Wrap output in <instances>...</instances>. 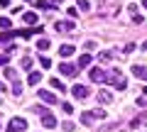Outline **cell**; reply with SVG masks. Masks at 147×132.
Listing matches in <instances>:
<instances>
[{"label": "cell", "instance_id": "31", "mask_svg": "<svg viewBox=\"0 0 147 132\" xmlns=\"http://www.w3.org/2000/svg\"><path fill=\"white\" fill-rule=\"evenodd\" d=\"M59 3H61V0H52V5H59Z\"/></svg>", "mask_w": 147, "mask_h": 132}, {"label": "cell", "instance_id": "8", "mask_svg": "<svg viewBox=\"0 0 147 132\" xmlns=\"http://www.w3.org/2000/svg\"><path fill=\"white\" fill-rule=\"evenodd\" d=\"M22 22H25L27 27H37V22H39V17H37L34 12H25V15H22Z\"/></svg>", "mask_w": 147, "mask_h": 132}, {"label": "cell", "instance_id": "17", "mask_svg": "<svg viewBox=\"0 0 147 132\" xmlns=\"http://www.w3.org/2000/svg\"><path fill=\"white\" fill-rule=\"evenodd\" d=\"M5 78H10V81H17V71L12 69V66H5Z\"/></svg>", "mask_w": 147, "mask_h": 132}, {"label": "cell", "instance_id": "2", "mask_svg": "<svg viewBox=\"0 0 147 132\" xmlns=\"http://www.w3.org/2000/svg\"><path fill=\"white\" fill-rule=\"evenodd\" d=\"M22 130H27V120L25 117H12L5 132H22Z\"/></svg>", "mask_w": 147, "mask_h": 132}, {"label": "cell", "instance_id": "19", "mask_svg": "<svg viewBox=\"0 0 147 132\" xmlns=\"http://www.w3.org/2000/svg\"><path fill=\"white\" fill-rule=\"evenodd\" d=\"M110 59H113V52H100L98 54V61H103V64H108Z\"/></svg>", "mask_w": 147, "mask_h": 132}, {"label": "cell", "instance_id": "21", "mask_svg": "<svg viewBox=\"0 0 147 132\" xmlns=\"http://www.w3.org/2000/svg\"><path fill=\"white\" fill-rule=\"evenodd\" d=\"M49 83H52V88H57V90H64V83L59 78H49Z\"/></svg>", "mask_w": 147, "mask_h": 132}, {"label": "cell", "instance_id": "4", "mask_svg": "<svg viewBox=\"0 0 147 132\" xmlns=\"http://www.w3.org/2000/svg\"><path fill=\"white\" fill-rule=\"evenodd\" d=\"M71 95L76 98V101H86V98H88V88L81 86V83H76V86L71 88Z\"/></svg>", "mask_w": 147, "mask_h": 132}, {"label": "cell", "instance_id": "6", "mask_svg": "<svg viewBox=\"0 0 147 132\" xmlns=\"http://www.w3.org/2000/svg\"><path fill=\"white\" fill-rule=\"evenodd\" d=\"M88 76H91L93 83H103V81H105V71H100V69H91Z\"/></svg>", "mask_w": 147, "mask_h": 132}, {"label": "cell", "instance_id": "18", "mask_svg": "<svg viewBox=\"0 0 147 132\" xmlns=\"http://www.w3.org/2000/svg\"><path fill=\"white\" fill-rule=\"evenodd\" d=\"M12 95H15V98L22 95V83H20V81H12Z\"/></svg>", "mask_w": 147, "mask_h": 132}, {"label": "cell", "instance_id": "13", "mask_svg": "<svg viewBox=\"0 0 147 132\" xmlns=\"http://www.w3.org/2000/svg\"><path fill=\"white\" fill-rule=\"evenodd\" d=\"M39 81H42V74H39V71H30V76H27V83H30V86H37Z\"/></svg>", "mask_w": 147, "mask_h": 132}, {"label": "cell", "instance_id": "23", "mask_svg": "<svg viewBox=\"0 0 147 132\" xmlns=\"http://www.w3.org/2000/svg\"><path fill=\"white\" fill-rule=\"evenodd\" d=\"M61 127H64V132H74V127H76V125H74V122H61Z\"/></svg>", "mask_w": 147, "mask_h": 132}, {"label": "cell", "instance_id": "26", "mask_svg": "<svg viewBox=\"0 0 147 132\" xmlns=\"http://www.w3.org/2000/svg\"><path fill=\"white\" fill-rule=\"evenodd\" d=\"M7 61H10V56L7 54H0V66H7Z\"/></svg>", "mask_w": 147, "mask_h": 132}, {"label": "cell", "instance_id": "11", "mask_svg": "<svg viewBox=\"0 0 147 132\" xmlns=\"http://www.w3.org/2000/svg\"><path fill=\"white\" fill-rule=\"evenodd\" d=\"M132 76H137V78L147 81V69H145V66H140V64H135V66H132Z\"/></svg>", "mask_w": 147, "mask_h": 132}, {"label": "cell", "instance_id": "29", "mask_svg": "<svg viewBox=\"0 0 147 132\" xmlns=\"http://www.w3.org/2000/svg\"><path fill=\"white\" fill-rule=\"evenodd\" d=\"M137 105H140V108H145V105H147V98H140V101H137Z\"/></svg>", "mask_w": 147, "mask_h": 132}, {"label": "cell", "instance_id": "20", "mask_svg": "<svg viewBox=\"0 0 147 132\" xmlns=\"http://www.w3.org/2000/svg\"><path fill=\"white\" fill-rule=\"evenodd\" d=\"M10 27H12L10 17H0V29H10Z\"/></svg>", "mask_w": 147, "mask_h": 132}, {"label": "cell", "instance_id": "32", "mask_svg": "<svg viewBox=\"0 0 147 132\" xmlns=\"http://www.w3.org/2000/svg\"><path fill=\"white\" fill-rule=\"evenodd\" d=\"M142 7H145V10H147V0H142Z\"/></svg>", "mask_w": 147, "mask_h": 132}, {"label": "cell", "instance_id": "10", "mask_svg": "<svg viewBox=\"0 0 147 132\" xmlns=\"http://www.w3.org/2000/svg\"><path fill=\"white\" fill-rule=\"evenodd\" d=\"M91 61H93V56H91V52H86V54H81V56H79V64H76V66H79V69H86Z\"/></svg>", "mask_w": 147, "mask_h": 132}, {"label": "cell", "instance_id": "16", "mask_svg": "<svg viewBox=\"0 0 147 132\" xmlns=\"http://www.w3.org/2000/svg\"><path fill=\"white\" fill-rule=\"evenodd\" d=\"M32 64H34V59H32V56H25V59L20 61V66H22L25 71H30V69H32Z\"/></svg>", "mask_w": 147, "mask_h": 132}, {"label": "cell", "instance_id": "24", "mask_svg": "<svg viewBox=\"0 0 147 132\" xmlns=\"http://www.w3.org/2000/svg\"><path fill=\"white\" fill-rule=\"evenodd\" d=\"M61 108H64L66 115H71V113H74V105H71V103H61Z\"/></svg>", "mask_w": 147, "mask_h": 132}, {"label": "cell", "instance_id": "15", "mask_svg": "<svg viewBox=\"0 0 147 132\" xmlns=\"http://www.w3.org/2000/svg\"><path fill=\"white\" fill-rule=\"evenodd\" d=\"M49 47H52V39H39V42H37V49H39V52H47Z\"/></svg>", "mask_w": 147, "mask_h": 132}, {"label": "cell", "instance_id": "3", "mask_svg": "<svg viewBox=\"0 0 147 132\" xmlns=\"http://www.w3.org/2000/svg\"><path fill=\"white\" fill-rule=\"evenodd\" d=\"M37 98H39L42 103H47V105H57L59 103V98L54 93H49V90H37Z\"/></svg>", "mask_w": 147, "mask_h": 132}, {"label": "cell", "instance_id": "14", "mask_svg": "<svg viewBox=\"0 0 147 132\" xmlns=\"http://www.w3.org/2000/svg\"><path fill=\"white\" fill-rule=\"evenodd\" d=\"M110 101H113V93H110V90H98V103L105 105V103H110Z\"/></svg>", "mask_w": 147, "mask_h": 132}, {"label": "cell", "instance_id": "28", "mask_svg": "<svg viewBox=\"0 0 147 132\" xmlns=\"http://www.w3.org/2000/svg\"><path fill=\"white\" fill-rule=\"evenodd\" d=\"M132 49H135V44H132V42H127V44H125V47H123V52H125V54H127V52H132Z\"/></svg>", "mask_w": 147, "mask_h": 132}, {"label": "cell", "instance_id": "12", "mask_svg": "<svg viewBox=\"0 0 147 132\" xmlns=\"http://www.w3.org/2000/svg\"><path fill=\"white\" fill-rule=\"evenodd\" d=\"M74 52H76L74 44H61V47H59V54H61L64 59H66V56H74Z\"/></svg>", "mask_w": 147, "mask_h": 132}, {"label": "cell", "instance_id": "7", "mask_svg": "<svg viewBox=\"0 0 147 132\" xmlns=\"http://www.w3.org/2000/svg\"><path fill=\"white\" fill-rule=\"evenodd\" d=\"M54 27H57L59 32H71V29H74L76 25H74V20H59V22H57Z\"/></svg>", "mask_w": 147, "mask_h": 132}, {"label": "cell", "instance_id": "9", "mask_svg": "<svg viewBox=\"0 0 147 132\" xmlns=\"http://www.w3.org/2000/svg\"><path fill=\"white\" fill-rule=\"evenodd\" d=\"M42 125H44V127H49V130H54L59 122H57V117H54L52 113H47V115H42Z\"/></svg>", "mask_w": 147, "mask_h": 132}, {"label": "cell", "instance_id": "25", "mask_svg": "<svg viewBox=\"0 0 147 132\" xmlns=\"http://www.w3.org/2000/svg\"><path fill=\"white\" fill-rule=\"evenodd\" d=\"M39 64H42L44 69H49V66H52V59H47V56H42V59H39Z\"/></svg>", "mask_w": 147, "mask_h": 132}, {"label": "cell", "instance_id": "30", "mask_svg": "<svg viewBox=\"0 0 147 132\" xmlns=\"http://www.w3.org/2000/svg\"><path fill=\"white\" fill-rule=\"evenodd\" d=\"M0 5H3V7H7V5H10V0H0Z\"/></svg>", "mask_w": 147, "mask_h": 132}, {"label": "cell", "instance_id": "5", "mask_svg": "<svg viewBox=\"0 0 147 132\" xmlns=\"http://www.w3.org/2000/svg\"><path fill=\"white\" fill-rule=\"evenodd\" d=\"M76 69L79 66H74V64H69V61H64V64H59V71H61V76H76Z\"/></svg>", "mask_w": 147, "mask_h": 132}, {"label": "cell", "instance_id": "27", "mask_svg": "<svg viewBox=\"0 0 147 132\" xmlns=\"http://www.w3.org/2000/svg\"><path fill=\"white\" fill-rule=\"evenodd\" d=\"M88 7H91L88 0H79V10H88Z\"/></svg>", "mask_w": 147, "mask_h": 132}, {"label": "cell", "instance_id": "33", "mask_svg": "<svg viewBox=\"0 0 147 132\" xmlns=\"http://www.w3.org/2000/svg\"><path fill=\"white\" fill-rule=\"evenodd\" d=\"M3 88H5V86H3V83H0V90H3Z\"/></svg>", "mask_w": 147, "mask_h": 132}, {"label": "cell", "instance_id": "1", "mask_svg": "<svg viewBox=\"0 0 147 132\" xmlns=\"http://www.w3.org/2000/svg\"><path fill=\"white\" fill-rule=\"evenodd\" d=\"M103 117H108V115H105V110L96 108V110H86L84 115H81V122H84V125H91V122H96V120H103Z\"/></svg>", "mask_w": 147, "mask_h": 132}, {"label": "cell", "instance_id": "22", "mask_svg": "<svg viewBox=\"0 0 147 132\" xmlns=\"http://www.w3.org/2000/svg\"><path fill=\"white\" fill-rule=\"evenodd\" d=\"M84 49H86V52H93V49H96V42H93V39H88V42H84Z\"/></svg>", "mask_w": 147, "mask_h": 132}]
</instances>
